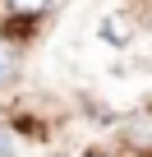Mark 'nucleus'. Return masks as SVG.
Listing matches in <instances>:
<instances>
[{
	"label": "nucleus",
	"instance_id": "f257e3e1",
	"mask_svg": "<svg viewBox=\"0 0 152 157\" xmlns=\"http://www.w3.org/2000/svg\"><path fill=\"white\" fill-rule=\"evenodd\" d=\"M120 148H129L134 157H152V106L147 111H134L120 125Z\"/></svg>",
	"mask_w": 152,
	"mask_h": 157
},
{
	"label": "nucleus",
	"instance_id": "f03ea898",
	"mask_svg": "<svg viewBox=\"0 0 152 157\" xmlns=\"http://www.w3.org/2000/svg\"><path fill=\"white\" fill-rule=\"evenodd\" d=\"M51 5H55V0H5V19L19 23L23 33H32V28H42V19L51 14Z\"/></svg>",
	"mask_w": 152,
	"mask_h": 157
},
{
	"label": "nucleus",
	"instance_id": "7ed1b4c3",
	"mask_svg": "<svg viewBox=\"0 0 152 157\" xmlns=\"http://www.w3.org/2000/svg\"><path fill=\"white\" fill-rule=\"evenodd\" d=\"M14 78H19V51H14V42L0 37V93H5Z\"/></svg>",
	"mask_w": 152,
	"mask_h": 157
},
{
	"label": "nucleus",
	"instance_id": "20e7f679",
	"mask_svg": "<svg viewBox=\"0 0 152 157\" xmlns=\"http://www.w3.org/2000/svg\"><path fill=\"white\" fill-rule=\"evenodd\" d=\"M83 157H111L106 148H83Z\"/></svg>",
	"mask_w": 152,
	"mask_h": 157
}]
</instances>
